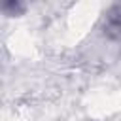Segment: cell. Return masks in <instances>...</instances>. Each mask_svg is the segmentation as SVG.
I'll return each mask as SVG.
<instances>
[{"label": "cell", "mask_w": 121, "mask_h": 121, "mask_svg": "<svg viewBox=\"0 0 121 121\" xmlns=\"http://www.w3.org/2000/svg\"><path fill=\"white\" fill-rule=\"evenodd\" d=\"M2 4V11L6 13V15H17V13H21V4H19V0H2L0 2Z\"/></svg>", "instance_id": "1"}]
</instances>
